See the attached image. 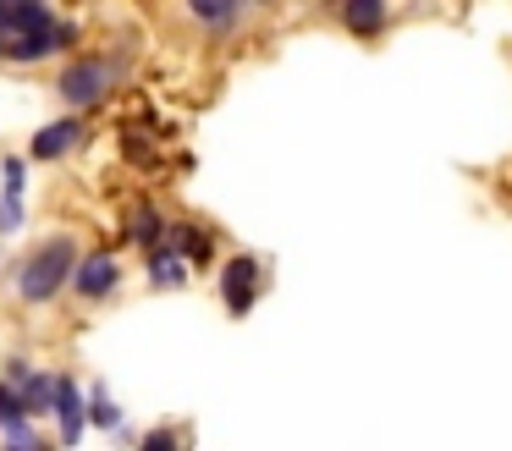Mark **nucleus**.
Returning a JSON list of instances; mask_svg holds the SVG:
<instances>
[{
    "label": "nucleus",
    "instance_id": "0eeeda50",
    "mask_svg": "<svg viewBox=\"0 0 512 451\" xmlns=\"http://www.w3.org/2000/svg\"><path fill=\"white\" fill-rule=\"evenodd\" d=\"M336 22H342L347 33H358V39H380L391 22V6L386 0H347L342 11H336Z\"/></svg>",
    "mask_w": 512,
    "mask_h": 451
},
{
    "label": "nucleus",
    "instance_id": "f257e3e1",
    "mask_svg": "<svg viewBox=\"0 0 512 451\" xmlns=\"http://www.w3.org/2000/svg\"><path fill=\"white\" fill-rule=\"evenodd\" d=\"M78 259H83L78 231H50L45 242H34V248L17 259V270H12V297H17L23 308H50V303H56V297L72 286Z\"/></svg>",
    "mask_w": 512,
    "mask_h": 451
},
{
    "label": "nucleus",
    "instance_id": "423d86ee",
    "mask_svg": "<svg viewBox=\"0 0 512 451\" xmlns=\"http://www.w3.org/2000/svg\"><path fill=\"white\" fill-rule=\"evenodd\" d=\"M61 429V446H78L83 440V424H89V391H83L72 374H56V407H50Z\"/></svg>",
    "mask_w": 512,
    "mask_h": 451
},
{
    "label": "nucleus",
    "instance_id": "1a4fd4ad",
    "mask_svg": "<svg viewBox=\"0 0 512 451\" xmlns=\"http://www.w3.org/2000/svg\"><path fill=\"white\" fill-rule=\"evenodd\" d=\"M144 275H149V286H160V292H171V286H188V259H182L171 242H160V248L144 253Z\"/></svg>",
    "mask_w": 512,
    "mask_h": 451
},
{
    "label": "nucleus",
    "instance_id": "20e7f679",
    "mask_svg": "<svg viewBox=\"0 0 512 451\" xmlns=\"http://www.w3.org/2000/svg\"><path fill=\"white\" fill-rule=\"evenodd\" d=\"M259 292H265V259L259 253H232V259H221V303L232 319H243L248 308L259 303Z\"/></svg>",
    "mask_w": 512,
    "mask_h": 451
},
{
    "label": "nucleus",
    "instance_id": "ddd939ff",
    "mask_svg": "<svg viewBox=\"0 0 512 451\" xmlns=\"http://www.w3.org/2000/svg\"><path fill=\"white\" fill-rule=\"evenodd\" d=\"M89 424L94 429H122V407L105 396V385H94V391H89Z\"/></svg>",
    "mask_w": 512,
    "mask_h": 451
},
{
    "label": "nucleus",
    "instance_id": "9d476101",
    "mask_svg": "<svg viewBox=\"0 0 512 451\" xmlns=\"http://www.w3.org/2000/svg\"><path fill=\"white\" fill-rule=\"evenodd\" d=\"M166 231H171V220L160 215L155 204H133V215H127V237L138 242V248H160V242H166Z\"/></svg>",
    "mask_w": 512,
    "mask_h": 451
},
{
    "label": "nucleus",
    "instance_id": "f8f14e48",
    "mask_svg": "<svg viewBox=\"0 0 512 451\" xmlns=\"http://www.w3.org/2000/svg\"><path fill=\"white\" fill-rule=\"evenodd\" d=\"M23 424H34L28 407H23V396H17V385L0 380V435H12V429H23Z\"/></svg>",
    "mask_w": 512,
    "mask_h": 451
},
{
    "label": "nucleus",
    "instance_id": "7ed1b4c3",
    "mask_svg": "<svg viewBox=\"0 0 512 451\" xmlns=\"http://www.w3.org/2000/svg\"><path fill=\"white\" fill-rule=\"evenodd\" d=\"M72 303H83V308H100V303H111L116 292H122V259H116L111 248H83V259H78V270H72Z\"/></svg>",
    "mask_w": 512,
    "mask_h": 451
},
{
    "label": "nucleus",
    "instance_id": "9b49d317",
    "mask_svg": "<svg viewBox=\"0 0 512 451\" xmlns=\"http://www.w3.org/2000/svg\"><path fill=\"white\" fill-rule=\"evenodd\" d=\"M17 396H23L28 418H50V407H56V374H50V369H34L23 385H17Z\"/></svg>",
    "mask_w": 512,
    "mask_h": 451
},
{
    "label": "nucleus",
    "instance_id": "39448f33",
    "mask_svg": "<svg viewBox=\"0 0 512 451\" xmlns=\"http://www.w3.org/2000/svg\"><path fill=\"white\" fill-rule=\"evenodd\" d=\"M83 143H89V116H56V121H45V127L34 132L28 154H34V160H67V154L83 149Z\"/></svg>",
    "mask_w": 512,
    "mask_h": 451
},
{
    "label": "nucleus",
    "instance_id": "dca6fc26",
    "mask_svg": "<svg viewBox=\"0 0 512 451\" xmlns=\"http://www.w3.org/2000/svg\"><path fill=\"white\" fill-rule=\"evenodd\" d=\"M23 231V198H0V237Z\"/></svg>",
    "mask_w": 512,
    "mask_h": 451
},
{
    "label": "nucleus",
    "instance_id": "4468645a",
    "mask_svg": "<svg viewBox=\"0 0 512 451\" xmlns=\"http://www.w3.org/2000/svg\"><path fill=\"white\" fill-rule=\"evenodd\" d=\"M23 187H28V160L23 154H6L0 160V198H23Z\"/></svg>",
    "mask_w": 512,
    "mask_h": 451
},
{
    "label": "nucleus",
    "instance_id": "2eb2a0df",
    "mask_svg": "<svg viewBox=\"0 0 512 451\" xmlns=\"http://www.w3.org/2000/svg\"><path fill=\"white\" fill-rule=\"evenodd\" d=\"M138 451H188V429L160 424V429H149V435L138 440Z\"/></svg>",
    "mask_w": 512,
    "mask_h": 451
},
{
    "label": "nucleus",
    "instance_id": "f03ea898",
    "mask_svg": "<svg viewBox=\"0 0 512 451\" xmlns=\"http://www.w3.org/2000/svg\"><path fill=\"white\" fill-rule=\"evenodd\" d=\"M127 72H133V61H127V50H111V44H94V50H78L67 66H61L56 77H50V94L67 105V116H83V110L105 105V99L116 94V88L127 83Z\"/></svg>",
    "mask_w": 512,
    "mask_h": 451
},
{
    "label": "nucleus",
    "instance_id": "6e6552de",
    "mask_svg": "<svg viewBox=\"0 0 512 451\" xmlns=\"http://www.w3.org/2000/svg\"><path fill=\"white\" fill-rule=\"evenodd\" d=\"M182 17L199 22V28H210V33H232V28H243L248 11L237 6V0H188V6H182Z\"/></svg>",
    "mask_w": 512,
    "mask_h": 451
}]
</instances>
